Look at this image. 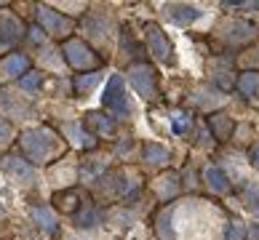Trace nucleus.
I'll return each mask as SVG.
<instances>
[{
	"mask_svg": "<svg viewBox=\"0 0 259 240\" xmlns=\"http://www.w3.org/2000/svg\"><path fill=\"white\" fill-rule=\"evenodd\" d=\"M163 14L168 16V22L182 24V27L193 24V22H198V19L203 16V11H200L198 6H187V3H171V6H166Z\"/></svg>",
	"mask_w": 259,
	"mask_h": 240,
	"instance_id": "obj_8",
	"label": "nucleus"
},
{
	"mask_svg": "<svg viewBox=\"0 0 259 240\" xmlns=\"http://www.w3.org/2000/svg\"><path fill=\"white\" fill-rule=\"evenodd\" d=\"M102 78H104V72H99V70H94L89 75H78V78H75V91H78V93H89L91 88H97Z\"/></svg>",
	"mask_w": 259,
	"mask_h": 240,
	"instance_id": "obj_16",
	"label": "nucleus"
},
{
	"mask_svg": "<svg viewBox=\"0 0 259 240\" xmlns=\"http://www.w3.org/2000/svg\"><path fill=\"white\" fill-rule=\"evenodd\" d=\"M30 70V59H27L24 54H11L6 56V59H0V75L3 78H19V75H24Z\"/></svg>",
	"mask_w": 259,
	"mask_h": 240,
	"instance_id": "obj_9",
	"label": "nucleus"
},
{
	"mask_svg": "<svg viewBox=\"0 0 259 240\" xmlns=\"http://www.w3.org/2000/svg\"><path fill=\"white\" fill-rule=\"evenodd\" d=\"M11 139H14V128H11V123L0 118V150L8 147V144H11Z\"/></svg>",
	"mask_w": 259,
	"mask_h": 240,
	"instance_id": "obj_25",
	"label": "nucleus"
},
{
	"mask_svg": "<svg viewBox=\"0 0 259 240\" xmlns=\"http://www.w3.org/2000/svg\"><path fill=\"white\" fill-rule=\"evenodd\" d=\"M54 203L59 206L64 214H72L75 208H78L80 198H78V189H64V192H56L54 195Z\"/></svg>",
	"mask_w": 259,
	"mask_h": 240,
	"instance_id": "obj_15",
	"label": "nucleus"
},
{
	"mask_svg": "<svg viewBox=\"0 0 259 240\" xmlns=\"http://www.w3.org/2000/svg\"><path fill=\"white\" fill-rule=\"evenodd\" d=\"M251 163H254V166H259V147L251 150Z\"/></svg>",
	"mask_w": 259,
	"mask_h": 240,
	"instance_id": "obj_28",
	"label": "nucleus"
},
{
	"mask_svg": "<svg viewBox=\"0 0 259 240\" xmlns=\"http://www.w3.org/2000/svg\"><path fill=\"white\" fill-rule=\"evenodd\" d=\"M208 126L214 131L217 141H225L230 136V131H233V118L230 115H214V118H208Z\"/></svg>",
	"mask_w": 259,
	"mask_h": 240,
	"instance_id": "obj_13",
	"label": "nucleus"
},
{
	"mask_svg": "<svg viewBox=\"0 0 259 240\" xmlns=\"http://www.w3.org/2000/svg\"><path fill=\"white\" fill-rule=\"evenodd\" d=\"M37 22H40V30H43V32H49V35H54V37L70 35L72 27H75V22H72L70 16L56 14V11H51L49 6H37Z\"/></svg>",
	"mask_w": 259,
	"mask_h": 240,
	"instance_id": "obj_4",
	"label": "nucleus"
},
{
	"mask_svg": "<svg viewBox=\"0 0 259 240\" xmlns=\"http://www.w3.org/2000/svg\"><path fill=\"white\" fill-rule=\"evenodd\" d=\"M158 181H160V184H158V189H160V198H171V195H177V189H179V181H177V176H160Z\"/></svg>",
	"mask_w": 259,
	"mask_h": 240,
	"instance_id": "obj_22",
	"label": "nucleus"
},
{
	"mask_svg": "<svg viewBox=\"0 0 259 240\" xmlns=\"http://www.w3.org/2000/svg\"><path fill=\"white\" fill-rule=\"evenodd\" d=\"M102 102H104V107L112 110L118 118H128V115H131V104L126 99V83H123L120 75H112V78H110Z\"/></svg>",
	"mask_w": 259,
	"mask_h": 240,
	"instance_id": "obj_2",
	"label": "nucleus"
},
{
	"mask_svg": "<svg viewBox=\"0 0 259 240\" xmlns=\"http://www.w3.org/2000/svg\"><path fill=\"white\" fill-rule=\"evenodd\" d=\"M246 206H248V211L259 214V184H248V189H246Z\"/></svg>",
	"mask_w": 259,
	"mask_h": 240,
	"instance_id": "obj_24",
	"label": "nucleus"
},
{
	"mask_svg": "<svg viewBox=\"0 0 259 240\" xmlns=\"http://www.w3.org/2000/svg\"><path fill=\"white\" fill-rule=\"evenodd\" d=\"M30 32H32L30 37H32V40H35V43H40V40H43V30H37V27H32V30H30Z\"/></svg>",
	"mask_w": 259,
	"mask_h": 240,
	"instance_id": "obj_27",
	"label": "nucleus"
},
{
	"mask_svg": "<svg viewBox=\"0 0 259 240\" xmlns=\"http://www.w3.org/2000/svg\"><path fill=\"white\" fill-rule=\"evenodd\" d=\"M246 237V227H243V222H230V227H227V237L225 240H243Z\"/></svg>",
	"mask_w": 259,
	"mask_h": 240,
	"instance_id": "obj_26",
	"label": "nucleus"
},
{
	"mask_svg": "<svg viewBox=\"0 0 259 240\" xmlns=\"http://www.w3.org/2000/svg\"><path fill=\"white\" fill-rule=\"evenodd\" d=\"M40 83H43V75H40V72H24L22 78H19V88H24V91H35Z\"/></svg>",
	"mask_w": 259,
	"mask_h": 240,
	"instance_id": "obj_23",
	"label": "nucleus"
},
{
	"mask_svg": "<svg viewBox=\"0 0 259 240\" xmlns=\"http://www.w3.org/2000/svg\"><path fill=\"white\" fill-rule=\"evenodd\" d=\"M145 160L147 163H166L168 160V150L160 144H147L145 147Z\"/></svg>",
	"mask_w": 259,
	"mask_h": 240,
	"instance_id": "obj_21",
	"label": "nucleus"
},
{
	"mask_svg": "<svg viewBox=\"0 0 259 240\" xmlns=\"http://www.w3.org/2000/svg\"><path fill=\"white\" fill-rule=\"evenodd\" d=\"M6 171L11 176H16V179H22V181H32L35 179V171H32V166L24 158H8L6 160Z\"/></svg>",
	"mask_w": 259,
	"mask_h": 240,
	"instance_id": "obj_10",
	"label": "nucleus"
},
{
	"mask_svg": "<svg viewBox=\"0 0 259 240\" xmlns=\"http://www.w3.org/2000/svg\"><path fill=\"white\" fill-rule=\"evenodd\" d=\"M190 126H193V115L190 112H177L174 118H171V131L174 133H187Z\"/></svg>",
	"mask_w": 259,
	"mask_h": 240,
	"instance_id": "obj_20",
	"label": "nucleus"
},
{
	"mask_svg": "<svg viewBox=\"0 0 259 240\" xmlns=\"http://www.w3.org/2000/svg\"><path fill=\"white\" fill-rule=\"evenodd\" d=\"M64 59L70 62L75 70H91V67L102 64L99 54H94L83 40H67L64 43Z\"/></svg>",
	"mask_w": 259,
	"mask_h": 240,
	"instance_id": "obj_5",
	"label": "nucleus"
},
{
	"mask_svg": "<svg viewBox=\"0 0 259 240\" xmlns=\"http://www.w3.org/2000/svg\"><path fill=\"white\" fill-rule=\"evenodd\" d=\"M24 24L11 14H0V48H11L24 37Z\"/></svg>",
	"mask_w": 259,
	"mask_h": 240,
	"instance_id": "obj_7",
	"label": "nucleus"
},
{
	"mask_svg": "<svg viewBox=\"0 0 259 240\" xmlns=\"http://www.w3.org/2000/svg\"><path fill=\"white\" fill-rule=\"evenodd\" d=\"M19 144H22V152H24L27 163H46L56 152V147H59L56 139L46 128L24 131L22 139H19Z\"/></svg>",
	"mask_w": 259,
	"mask_h": 240,
	"instance_id": "obj_1",
	"label": "nucleus"
},
{
	"mask_svg": "<svg viewBox=\"0 0 259 240\" xmlns=\"http://www.w3.org/2000/svg\"><path fill=\"white\" fill-rule=\"evenodd\" d=\"M85 126H89L91 131H97V133H115V120L107 118V115H102V112H89L85 115Z\"/></svg>",
	"mask_w": 259,
	"mask_h": 240,
	"instance_id": "obj_12",
	"label": "nucleus"
},
{
	"mask_svg": "<svg viewBox=\"0 0 259 240\" xmlns=\"http://www.w3.org/2000/svg\"><path fill=\"white\" fill-rule=\"evenodd\" d=\"M128 80L131 85L139 91V96H145V99H155L158 96V75L150 70L147 64H137L128 70Z\"/></svg>",
	"mask_w": 259,
	"mask_h": 240,
	"instance_id": "obj_6",
	"label": "nucleus"
},
{
	"mask_svg": "<svg viewBox=\"0 0 259 240\" xmlns=\"http://www.w3.org/2000/svg\"><path fill=\"white\" fill-rule=\"evenodd\" d=\"M75 224L78 227H85V229H91V227H97L99 224V214L94 211L91 206H83L78 214H75Z\"/></svg>",
	"mask_w": 259,
	"mask_h": 240,
	"instance_id": "obj_19",
	"label": "nucleus"
},
{
	"mask_svg": "<svg viewBox=\"0 0 259 240\" xmlns=\"http://www.w3.org/2000/svg\"><path fill=\"white\" fill-rule=\"evenodd\" d=\"M227 40L230 43H246V40H251L254 37V27L251 24H243V22H233V24H227Z\"/></svg>",
	"mask_w": 259,
	"mask_h": 240,
	"instance_id": "obj_14",
	"label": "nucleus"
},
{
	"mask_svg": "<svg viewBox=\"0 0 259 240\" xmlns=\"http://www.w3.org/2000/svg\"><path fill=\"white\" fill-rule=\"evenodd\" d=\"M145 37H147L150 54L155 56L158 62H163V64H174V62H177V59H174V48H171L168 37L163 35V30H160L155 22H150V24L145 27Z\"/></svg>",
	"mask_w": 259,
	"mask_h": 240,
	"instance_id": "obj_3",
	"label": "nucleus"
},
{
	"mask_svg": "<svg viewBox=\"0 0 259 240\" xmlns=\"http://www.w3.org/2000/svg\"><path fill=\"white\" fill-rule=\"evenodd\" d=\"M32 219H35V224L40 227L43 232L56 235V216L51 214L49 206H35V208H32Z\"/></svg>",
	"mask_w": 259,
	"mask_h": 240,
	"instance_id": "obj_11",
	"label": "nucleus"
},
{
	"mask_svg": "<svg viewBox=\"0 0 259 240\" xmlns=\"http://www.w3.org/2000/svg\"><path fill=\"white\" fill-rule=\"evenodd\" d=\"M206 181H208V187L214 189V192H227V189H230L227 174H225L222 168H208V171H206Z\"/></svg>",
	"mask_w": 259,
	"mask_h": 240,
	"instance_id": "obj_17",
	"label": "nucleus"
},
{
	"mask_svg": "<svg viewBox=\"0 0 259 240\" xmlns=\"http://www.w3.org/2000/svg\"><path fill=\"white\" fill-rule=\"evenodd\" d=\"M238 88H241L243 96H251V99L259 96V72H246L241 83H238Z\"/></svg>",
	"mask_w": 259,
	"mask_h": 240,
	"instance_id": "obj_18",
	"label": "nucleus"
}]
</instances>
